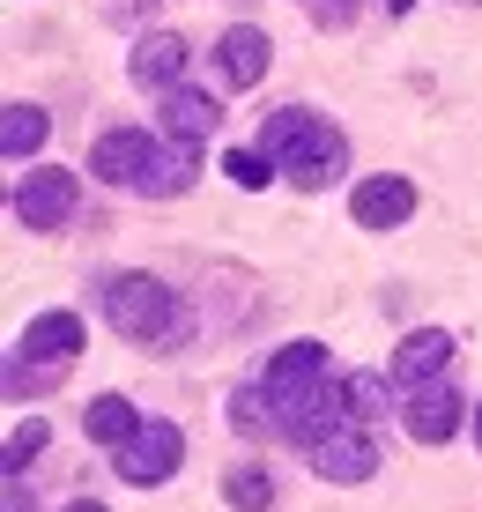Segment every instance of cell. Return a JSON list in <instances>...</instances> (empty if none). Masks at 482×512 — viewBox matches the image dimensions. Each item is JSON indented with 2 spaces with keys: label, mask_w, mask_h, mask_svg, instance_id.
I'll use <instances>...</instances> for the list:
<instances>
[{
  "label": "cell",
  "mask_w": 482,
  "mask_h": 512,
  "mask_svg": "<svg viewBox=\"0 0 482 512\" xmlns=\"http://www.w3.org/2000/svg\"><path fill=\"white\" fill-rule=\"evenodd\" d=\"M342 394H349V416H356V423L394 416V394H386V379H379V372H349V379H342Z\"/></svg>",
  "instance_id": "d6986e66"
},
{
  "label": "cell",
  "mask_w": 482,
  "mask_h": 512,
  "mask_svg": "<svg viewBox=\"0 0 482 512\" xmlns=\"http://www.w3.org/2000/svg\"><path fill=\"white\" fill-rule=\"evenodd\" d=\"M45 446H52V423H45V416H23V423L8 431V453H0V461H8V475H23Z\"/></svg>",
  "instance_id": "44dd1931"
},
{
  "label": "cell",
  "mask_w": 482,
  "mask_h": 512,
  "mask_svg": "<svg viewBox=\"0 0 482 512\" xmlns=\"http://www.w3.org/2000/svg\"><path fill=\"white\" fill-rule=\"evenodd\" d=\"M267 409H275V401H267V386H238V394H230V423H238L245 438H260L267 423H275Z\"/></svg>",
  "instance_id": "7402d4cb"
},
{
  "label": "cell",
  "mask_w": 482,
  "mask_h": 512,
  "mask_svg": "<svg viewBox=\"0 0 482 512\" xmlns=\"http://www.w3.org/2000/svg\"><path fill=\"white\" fill-rule=\"evenodd\" d=\"M75 216V171H30L15 186V223L23 231H60Z\"/></svg>",
  "instance_id": "8992f818"
},
{
  "label": "cell",
  "mask_w": 482,
  "mask_h": 512,
  "mask_svg": "<svg viewBox=\"0 0 482 512\" xmlns=\"http://www.w3.org/2000/svg\"><path fill=\"white\" fill-rule=\"evenodd\" d=\"M45 134H52V119L38 112V104H8V112H0V149H8L15 164H23V156H38Z\"/></svg>",
  "instance_id": "ac0fdd59"
},
{
  "label": "cell",
  "mask_w": 482,
  "mask_h": 512,
  "mask_svg": "<svg viewBox=\"0 0 482 512\" xmlns=\"http://www.w3.org/2000/svg\"><path fill=\"white\" fill-rule=\"evenodd\" d=\"M223 498L238 512H267V505H275V475H267V468H230L223 475Z\"/></svg>",
  "instance_id": "ffe728a7"
},
{
  "label": "cell",
  "mask_w": 482,
  "mask_h": 512,
  "mask_svg": "<svg viewBox=\"0 0 482 512\" xmlns=\"http://www.w3.org/2000/svg\"><path fill=\"white\" fill-rule=\"evenodd\" d=\"M319 379H327V349H319V342H282L275 357H267V372H260L267 401H275V423H282L290 401H305Z\"/></svg>",
  "instance_id": "277c9868"
},
{
  "label": "cell",
  "mask_w": 482,
  "mask_h": 512,
  "mask_svg": "<svg viewBox=\"0 0 482 512\" xmlns=\"http://www.w3.org/2000/svg\"><path fill=\"white\" fill-rule=\"evenodd\" d=\"M468 416H475V409H468V401H460L445 379L408 386V409H401V423H408V438H416V446H445V438H453Z\"/></svg>",
  "instance_id": "5b68a950"
},
{
  "label": "cell",
  "mask_w": 482,
  "mask_h": 512,
  "mask_svg": "<svg viewBox=\"0 0 482 512\" xmlns=\"http://www.w3.org/2000/svg\"><path fill=\"white\" fill-rule=\"evenodd\" d=\"M149 149H156V134L112 127V134L89 141V171H97L104 186H141V171H149Z\"/></svg>",
  "instance_id": "30bf717a"
},
{
  "label": "cell",
  "mask_w": 482,
  "mask_h": 512,
  "mask_svg": "<svg viewBox=\"0 0 482 512\" xmlns=\"http://www.w3.org/2000/svg\"><path fill=\"white\" fill-rule=\"evenodd\" d=\"M475 446H482V401H475Z\"/></svg>",
  "instance_id": "4316f807"
},
{
  "label": "cell",
  "mask_w": 482,
  "mask_h": 512,
  "mask_svg": "<svg viewBox=\"0 0 482 512\" xmlns=\"http://www.w3.org/2000/svg\"><path fill=\"white\" fill-rule=\"evenodd\" d=\"M445 364H453V334L416 327V334H401V349H394V386H431Z\"/></svg>",
  "instance_id": "5bb4252c"
},
{
  "label": "cell",
  "mask_w": 482,
  "mask_h": 512,
  "mask_svg": "<svg viewBox=\"0 0 482 512\" xmlns=\"http://www.w3.org/2000/svg\"><path fill=\"white\" fill-rule=\"evenodd\" d=\"M104 320L127 334V342H149V349L186 342L178 290H171V282H156V275H112V282H104Z\"/></svg>",
  "instance_id": "7a4b0ae2"
},
{
  "label": "cell",
  "mask_w": 482,
  "mask_h": 512,
  "mask_svg": "<svg viewBox=\"0 0 482 512\" xmlns=\"http://www.w3.org/2000/svg\"><path fill=\"white\" fill-rule=\"evenodd\" d=\"M312 468H319V483H364L371 468H379V446H371V431L364 423H342V431H327L312 446Z\"/></svg>",
  "instance_id": "ba28073f"
},
{
  "label": "cell",
  "mask_w": 482,
  "mask_h": 512,
  "mask_svg": "<svg viewBox=\"0 0 482 512\" xmlns=\"http://www.w3.org/2000/svg\"><path fill=\"white\" fill-rule=\"evenodd\" d=\"M178 461H186V431L178 423H141V431L127 438V446L112 453V468L127 475L134 490H156V483H171Z\"/></svg>",
  "instance_id": "3957f363"
},
{
  "label": "cell",
  "mask_w": 482,
  "mask_h": 512,
  "mask_svg": "<svg viewBox=\"0 0 482 512\" xmlns=\"http://www.w3.org/2000/svg\"><path fill=\"white\" fill-rule=\"evenodd\" d=\"M193 179H201V156H193V141H156L149 149V171H141L134 193H149V201H178V193H193Z\"/></svg>",
  "instance_id": "4fadbf2b"
},
{
  "label": "cell",
  "mask_w": 482,
  "mask_h": 512,
  "mask_svg": "<svg viewBox=\"0 0 482 512\" xmlns=\"http://www.w3.org/2000/svg\"><path fill=\"white\" fill-rule=\"evenodd\" d=\"M67 512H104V505H97V498H82V505H67Z\"/></svg>",
  "instance_id": "484cf974"
},
{
  "label": "cell",
  "mask_w": 482,
  "mask_h": 512,
  "mask_svg": "<svg viewBox=\"0 0 482 512\" xmlns=\"http://www.w3.org/2000/svg\"><path fill=\"white\" fill-rule=\"evenodd\" d=\"M216 127H223L216 97H201V90H164V134H178V141H208Z\"/></svg>",
  "instance_id": "2e32d148"
},
{
  "label": "cell",
  "mask_w": 482,
  "mask_h": 512,
  "mask_svg": "<svg viewBox=\"0 0 482 512\" xmlns=\"http://www.w3.org/2000/svg\"><path fill=\"white\" fill-rule=\"evenodd\" d=\"M379 8H386V15H408V8H416V0H379Z\"/></svg>",
  "instance_id": "d4e9b609"
},
{
  "label": "cell",
  "mask_w": 482,
  "mask_h": 512,
  "mask_svg": "<svg viewBox=\"0 0 482 512\" xmlns=\"http://www.w3.org/2000/svg\"><path fill=\"white\" fill-rule=\"evenodd\" d=\"M82 423H89V438H97V446H112V453H119V446H127V438H134V431H141L149 416H141L127 394H97V401H89V416H82Z\"/></svg>",
  "instance_id": "e0dca14e"
},
{
  "label": "cell",
  "mask_w": 482,
  "mask_h": 512,
  "mask_svg": "<svg viewBox=\"0 0 482 512\" xmlns=\"http://www.w3.org/2000/svg\"><path fill=\"white\" fill-rule=\"evenodd\" d=\"M223 171H230V179H238L245 193H260L267 179H275V164H267L260 149H230V156H223Z\"/></svg>",
  "instance_id": "603a6c76"
},
{
  "label": "cell",
  "mask_w": 482,
  "mask_h": 512,
  "mask_svg": "<svg viewBox=\"0 0 482 512\" xmlns=\"http://www.w3.org/2000/svg\"><path fill=\"white\" fill-rule=\"evenodd\" d=\"M75 349H82V320H75V312H38V320L23 327V349H15V357L45 364V372H67Z\"/></svg>",
  "instance_id": "8fae6325"
},
{
  "label": "cell",
  "mask_w": 482,
  "mask_h": 512,
  "mask_svg": "<svg viewBox=\"0 0 482 512\" xmlns=\"http://www.w3.org/2000/svg\"><path fill=\"white\" fill-rule=\"evenodd\" d=\"M0 512H30V498H23V475H8V505Z\"/></svg>",
  "instance_id": "cb8c5ba5"
},
{
  "label": "cell",
  "mask_w": 482,
  "mask_h": 512,
  "mask_svg": "<svg viewBox=\"0 0 482 512\" xmlns=\"http://www.w3.org/2000/svg\"><path fill=\"white\" fill-rule=\"evenodd\" d=\"M260 156L282 171L290 186H327L334 171H342V134L327 127V119H312V112H267V127H260Z\"/></svg>",
  "instance_id": "6da1fadb"
},
{
  "label": "cell",
  "mask_w": 482,
  "mask_h": 512,
  "mask_svg": "<svg viewBox=\"0 0 482 512\" xmlns=\"http://www.w3.org/2000/svg\"><path fill=\"white\" fill-rule=\"evenodd\" d=\"M349 216H356V231H401L416 216V186L401 171H379V179H364L349 193Z\"/></svg>",
  "instance_id": "52a82bcc"
},
{
  "label": "cell",
  "mask_w": 482,
  "mask_h": 512,
  "mask_svg": "<svg viewBox=\"0 0 482 512\" xmlns=\"http://www.w3.org/2000/svg\"><path fill=\"white\" fill-rule=\"evenodd\" d=\"M216 67L230 82H238V90H253V82L267 75V38L253 23H238V30H223V45H216Z\"/></svg>",
  "instance_id": "9a60e30c"
},
{
  "label": "cell",
  "mask_w": 482,
  "mask_h": 512,
  "mask_svg": "<svg viewBox=\"0 0 482 512\" xmlns=\"http://www.w3.org/2000/svg\"><path fill=\"white\" fill-rule=\"evenodd\" d=\"M186 38H178V30H149V38L134 45V60H127V75L141 82V90H178V82H186Z\"/></svg>",
  "instance_id": "7c38bea8"
},
{
  "label": "cell",
  "mask_w": 482,
  "mask_h": 512,
  "mask_svg": "<svg viewBox=\"0 0 482 512\" xmlns=\"http://www.w3.org/2000/svg\"><path fill=\"white\" fill-rule=\"evenodd\" d=\"M342 423H356V416H349V394H342L334 379H319L305 401H290V409H282V438H297V446L312 453L319 438H327V431H342Z\"/></svg>",
  "instance_id": "9c48e42d"
}]
</instances>
